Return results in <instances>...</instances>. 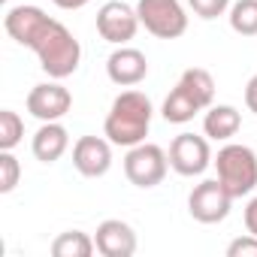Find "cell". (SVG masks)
I'll list each match as a JSON object with an SVG mask.
<instances>
[{"label":"cell","mask_w":257,"mask_h":257,"mask_svg":"<svg viewBox=\"0 0 257 257\" xmlns=\"http://www.w3.org/2000/svg\"><path fill=\"white\" fill-rule=\"evenodd\" d=\"M106 73H109V79H112L115 85L134 88V85H140V82L149 76V61H146V55H143L140 49L121 46V49H115V52L109 55Z\"/></svg>","instance_id":"obj_11"},{"label":"cell","mask_w":257,"mask_h":257,"mask_svg":"<svg viewBox=\"0 0 257 257\" xmlns=\"http://www.w3.org/2000/svg\"><path fill=\"white\" fill-rule=\"evenodd\" d=\"M245 106L257 115V73L248 79V85H245Z\"/></svg>","instance_id":"obj_23"},{"label":"cell","mask_w":257,"mask_h":257,"mask_svg":"<svg viewBox=\"0 0 257 257\" xmlns=\"http://www.w3.org/2000/svg\"><path fill=\"white\" fill-rule=\"evenodd\" d=\"M239 127H242V115L236 106H209L206 118H203V131L209 140H230L239 134Z\"/></svg>","instance_id":"obj_14"},{"label":"cell","mask_w":257,"mask_h":257,"mask_svg":"<svg viewBox=\"0 0 257 257\" xmlns=\"http://www.w3.org/2000/svg\"><path fill=\"white\" fill-rule=\"evenodd\" d=\"M4 28L16 43L37 52L40 67L52 79H67L79 70L82 61L79 40L58 19H49L40 7H13L4 19Z\"/></svg>","instance_id":"obj_1"},{"label":"cell","mask_w":257,"mask_h":257,"mask_svg":"<svg viewBox=\"0 0 257 257\" xmlns=\"http://www.w3.org/2000/svg\"><path fill=\"white\" fill-rule=\"evenodd\" d=\"M140 25L158 40H176L188 31V13L179 0H140Z\"/></svg>","instance_id":"obj_4"},{"label":"cell","mask_w":257,"mask_h":257,"mask_svg":"<svg viewBox=\"0 0 257 257\" xmlns=\"http://www.w3.org/2000/svg\"><path fill=\"white\" fill-rule=\"evenodd\" d=\"M25 137V121L19 118V112L4 109L0 112V152H13Z\"/></svg>","instance_id":"obj_19"},{"label":"cell","mask_w":257,"mask_h":257,"mask_svg":"<svg viewBox=\"0 0 257 257\" xmlns=\"http://www.w3.org/2000/svg\"><path fill=\"white\" fill-rule=\"evenodd\" d=\"M170 170V155L155 146V143H140L127 152L124 158V176L131 179V185L137 188H155L167 179Z\"/></svg>","instance_id":"obj_5"},{"label":"cell","mask_w":257,"mask_h":257,"mask_svg":"<svg viewBox=\"0 0 257 257\" xmlns=\"http://www.w3.org/2000/svg\"><path fill=\"white\" fill-rule=\"evenodd\" d=\"M152 100L143 91H124L112 100V109L106 115L103 134L112 146H127L134 149L140 143H146L149 127H152Z\"/></svg>","instance_id":"obj_2"},{"label":"cell","mask_w":257,"mask_h":257,"mask_svg":"<svg viewBox=\"0 0 257 257\" xmlns=\"http://www.w3.org/2000/svg\"><path fill=\"white\" fill-rule=\"evenodd\" d=\"M73 167L88 179L106 176L112 167V143L100 137H79L73 146Z\"/></svg>","instance_id":"obj_10"},{"label":"cell","mask_w":257,"mask_h":257,"mask_svg":"<svg viewBox=\"0 0 257 257\" xmlns=\"http://www.w3.org/2000/svg\"><path fill=\"white\" fill-rule=\"evenodd\" d=\"M19 176H22V167H19L16 155L13 152H0V194L16 191Z\"/></svg>","instance_id":"obj_20"},{"label":"cell","mask_w":257,"mask_h":257,"mask_svg":"<svg viewBox=\"0 0 257 257\" xmlns=\"http://www.w3.org/2000/svg\"><path fill=\"white\" fill-rule=\"evenodd\" d=\"M137 28H140L137 10L121 4V0H109V4H103L100 13H97V34L112 46L131 43L137 37Z\"/></svg>","instance_id":"obj_7"},{"label":"cell","mask_w":257,"mask_h":257,"mask_svg":"<svg viewBox=\"0 0 257 257\" xmlns=\"http://www.w3.org/2000/svg\"><path fill=\"white\" fill-rule=\"evenodd\" d=\"M245 230L257 236V197L245 206Z\"/></svg>","instance_id":"obj_24"},{"label":"cell","mask_w":257,"mask_h":257,"mask_svg":"<svg viewBox=\"0 0 257 257\" xmlns=\"http://www.w3.org/2000/svg\"><path fill=\"white\" fill-rule=\"evenodd\" d=\"M73 106V94L58 82L34 85L28 94V112L40 121H61Z\"/></svg>","instance_id":"obj_9"},{"label":"cell","mask_w":257,"mask_h":257,"mask_svg":"<svg viewBox=\"0 0 257 257\" xmlns=\"http://www.w3.org/2000/svg\"><path fill=\"white\" fill-rule=\"evenodd\" d=\"M179 85H182V88H185V91L203 106V109L212 106V100H215V79H212L209 70H203V67H191V70L182 73Z\"/></svg>","instance_id":"obj_16"},{"label":"cell","mask_w":257,"mask_h":257,"mask_svg":"<svg viewBox=\"0 0 257 257\" xmlns=\"http://www.w3.org/2000/svg\"><path fill=\"white\" fill-rule=\"evenodd\" d=\"M188 7L200 16V19H218V16H224L227 13V7H230V0H188Z\"/></svg>","instance_id":"obj_21"},{"label":"cell","mask_w":257,"mask_h":257,"mask_svg":"<svg viewBox=\"0 0 257 257\" xmlns=\"http://www.w3.org/2000/svg\"><path fill=\"white\" fill-rule=\"evenodd\" d=\"M212 164V149L206 143V137L197 134H179L170 146V167L179 176H200L206 173V167Z\"/></svg>","instance_id":"obj_8"},{"label":"cell","mask_w":257,"mask_h":257,"mask_svg":"<svg viewBox=\"0 0 257 257\" xmlns=\"http://www.w3.org/2000/svg\"><path fill=\"white\" fill-rule=\"evenodd\" d=\"M227 257H257V236L245 233L227 245Z\"/></svg>","instance_id":"obj_22"},{"label":"cell","mask_w":257,"mask_h":257,"mask_svg":"<svg viewBox=\"0 0 257 257\" xmlns=\"http://www.w3.org/2000/svg\"><path fill=\"white\" fill-rule=\"evenodd\" d=\"M94 251H97V242L82 230H67L52 242L55 257H91Z\"/></svg>","instance_id":"obj_17"},{"label":"cell","mask_w":257,"mask_h":257,"mask_svg":"<svg viewBox=\"0 0 257 257\" xmlns=\"http://www.w3.org/2000/svg\"><path fill=\"white\" fill-rule=\"evenodd\" d=\"M215 167H218V182L224 185V191L233 200H239L257 188V155H254V149L230 143L218 152Z\"/></svg>","instance_id":"obj_3"},{"label":"cell","mask_w":257,"mask_h":257,"mask_svg":"<svg viewBox=\"0 0 257 257\" xmlns=\"http://www.w3.org/2000/svg\"><path fill=\"white\" fill-rule=\"evenodd\" d=\"M67 146H70V134L58 121H43V127L34 134V143H31L34 158L43 161V164H55L58 158H64Z\"/></svg>","instance_id":"obj_13"},{"label":"cell","mask_w":257,"mask_h":257,"mask_svg":"<svg viewBox=\"0 0 257 257\" xmlns=\"http://www.w3.org/2000/svg\"><path fill=\"white\" fill-rule=\"evenodd\" d=\"M230 203H233V197L224 191V185L218 179H206L191 191L188 212L200 224H218V221H224L230 215Z\"/></svg>","instance_id":"obj_6"},{"label":"cell","mask_w":257,"mask_h":257,"mask_svg":"<svg viewBox=\"0 0 257 257\" xmlns=\"http://www.w3.org/2000/svg\"><path fill=\"white\" fill-rule=\"evenodd\" d=\"M97 251L103 257H131L137 251V233L127 221H118V218H109L97 227Z\"/></svg>","instance_id":"obj_12"},{"label":"cell","mask_w":257,"mask_h":257,"mask_svg":"<svg viewBox=\"0 0 257 257\" xmlns=\"http://www.w3.org/2000/svg\"><path fill=\"white\" fill-rule=\"evenodd\" d=\"M55 7H61V10H82V7H88L91 0H52Z\"/></svg>","instance_id":"obj_25"},{"label":"cell","mask_w":257,"mask_h":257,"mask_svg":"<svg viewBox=\"0 0 257 257\" xmlns=\"http://www.w3.org/2000/svg\"><path fill=\"white\" fill-rule=\"evenodd\" d=\"M230 28L242 37H257V0H236L230 7Z\"/></svg>","instance_id":"obj_18"},{"label":"cell","mask_w":257,"mask_h":257,"mask_svg":"<svg viewBox=\"0 0 257 257\" xmlns=\"http://www.w3.org/2000/svg\"><path fill=\"white\" fill-rule=\"evenodd\" d=\"M197 112H203V106H200L182 85H176V88L170 91V97L164 100V109H161V115H164L170 124H188Z\"/></svg>","instance_id":"obj_15"}]
</instances>
